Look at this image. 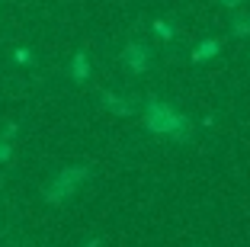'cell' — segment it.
I'll use <instances>...</instances> for the list:
<instances>
[{"label": "cell", "instance_id": "52a82bcc", "mask_svg": "<svg viewBox=\"0 0 250 247\" xmlns=\"http://www.w3.org/2000/svg\"><path fill=\"white\" fill-rule=\"evenodd\" d=\"M154 32H157L161 39H173V29H170V26H167L164 20H157V22H154Z\"/></svg>", "mask_w": 250, "mask_h": 247}, {"label": "cell", "instance_id": "ba28073f", "mask_svg": "<svg viewBox=\"0 0 250 247\" xmlns=\"http://www.w3.org/2000/svg\"><path fill=\"white\" fill-rule=\"evenodd\" d=\"M10 157H13V148H10L7 138H0V160H10Z\"/></svg>", "mask_w": 250, "mask_h": 247}, {"label": "cell", "instance_id": "277c9868", "mask_svg": "<svg viewBox=\"0 0 250 247\" xmlns=\"http://www.w3.org/2000/svg\"><path fill=\"white\" fill-rule=\"evenodd\" d=\"M71 77L77 80V84H83V80L90 77V61H87L83 51H77V55L71 58Z\"/></svg>", "mask_w": 250, "mask_h": 247}, {"label": "cell", "instance_id": "3957f363", "mask_svg": "<svg viewBox=\"0 0 250 247\" xmlns=\"http://www.w3.org/2000/svg\"><path fill=\"white\" fill-rule=\"evenodd\" d=\"M122 65L128 67L132 74H145L147 67H151V51H147V45L141 42H128L122 51Z\"/></svg>", "mask_w": 250, "mask_h": 247}, {"label": "cell", "instance_id": "5b68a950", "mask_svg": "<svg viewBox=\"0 0 250 247\" xmlns=\"http://www.w3.org/2000/svg\"><path fill=\"white\" fill-rule=\"evenodd\" d=\"M221 48V45L218 42H215V39H208V42L206 45H199V48L196 51H192V61H202V58H212V55H215V51H218Z\"/></svg>", "mask_w": 250, "mask_h": 247}, {"label": "cell", "instance_id": "7a4b0ae2", "mask_svg": "<svg viewBox=\"0 0 250 247\" xmlns=\"http://www.w3.org/2000/svg\"><path fill=\"white\" fill-rule=\"evenodd\" d=\"M90 177V167H83V164H74V167H64L58 170V174L52 177V183L45 186V199L48 202H67V199L77 193V186H81L83 180Z\"/></svg>", "mask_w": 250, "mask_h": 247}, {"label": "cell", "instance_id": "6da1fadb", "mask_svg": "<svg viewBox=\"0 0 250 247\" xmlns=\"http://www.w3.org/2000/svg\"><path fill=\"white\" fill-rule=\"evenodd\" d=\"M145 125L157 135H173V138H186L189 135V122L186 116H180L177 109L164 100H147V109H145Z\"/></svg>", "mask_w": 250, "mask_h": 247}, {"label": "cell", "instance_id": "9c48e42d", "mask_svg": "<svg viewBox=\"0 0 250 247\" xmlns=\"http://www.w3.org/2000/svg\"><path fill=\"white\" fill-rule=\"evenodd\" d=\"M29 58H32V51H29V48H16V61H20V65H26Z\"/></svg>", "mask_w": 250, "mask_h": 247}, {"label": "cell", "instance_id": "30bf717a", "mask_svg": "<svg viewBox=\"0 0 250 247\" xmlns=\"http://www.w3.org/2000/svg\"><path fill=\"white\" fill-rule=\"evenodd\" d=\"M100 244H103V241H100V238H93V241H87V247H100Z\"/></svg>", "mask_w": 250, "mask_h": 247}, {"label": "cell", "instance_id": "8992f818", "mask_svg": "<svg viewBox=\"0 0 250 247\" xmlns=\"http://www.w3.org/2000/svg\"><path fill=\"white\" fill-rule=\"evenodd\" d=\"M103 103L112 109V112H119V116H128V112H132V109H128V103H122L116 93H106V96H103Z\"/></svg>", "mask_w": 250, "mask_h": 247}]
</instances>
